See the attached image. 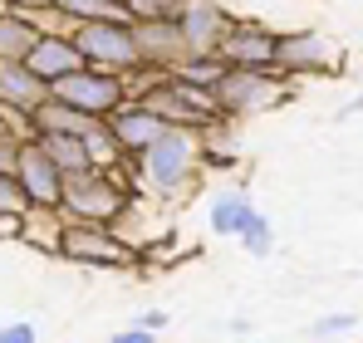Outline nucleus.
<instances>
[{"mask_svg": "<svg viewBox=\"0 0 363 343\" xmlns=\"http://www.w3.org/2000/svg\"><path fill=\"white\" fill-rule=\"evenodd\" d=\"M133 181L147 201L157 206H182L201 176H206V133H191V128H162V137L152 147H143L133 162Z\"/></svg>", "mask_w": 363, "mask_h": 343, "instance_id": "1", "label": "nucleus"}, {"mask_svg": "<svg viewBox=\"0 0 363 343\" xmlns=\"http://www.w3.org/2000/svg\"><path fill=\"white\" fill-rule=\"evenodd\" d=\"M133 103H143L147 113H157L167 128H191V133H216L226 128L216 113V99L206 89H191L177 74H157V69H138L128 79Z\"/></svg>", "mask_w": 363, "mask_h": 343, "instance_id": "2", "label": "nucleus"}, {"mask_svg": "<svg viewBox=\"0 0 363 343\" xmlns=\"http://www.w3.org/2000/svg\"><path fill=\"white\" fill-rule=\"evenodd\" d=\"M138 181H133V167H89L64 176V221H99V226H113L123 221V211L138 201Z\"/></svg>", "mask_w": 363, "mask_h": 343, "instance_id": "3", "label": "nucleus"}, {"mask_svg": "<svg viewBox=\"0 0 363 343\" xmlns=\"http://www.w3.org/2000/svg\"><path fill=\"white\" fill-rule=\"evenodd\" d=\"M216 99V113L221 123H236V118H255V113H275L295 99V84L280 79V74H260V69H226V79L211 89Z\"/></svg>", "mask_w": 363, "mask_h": 343, "instance_id": "4", "label": "nucleus"}, {"mask_svg": "<svg viewBox=\"0 0 363 343\" xmlns=\"http://www.w3.org/2000/svg\"><path fill=\"white\" fill-rule=\"evenodd\" d=\"M60 260L74 265H89V270H133L143 265V255L123 240L113 226H99V221H69L60 240Z\"/></svg>", "mask_w": 363, "mask_h": 343, "instance_id": "5", "label": "nucleus"}, {"mask_svg": "<svg viewBox=\"0 0 363 343\" xmlns=\"http://www.w3.org/2000/svg\"><path fill=\"white\" fill-rule=\"evenodd\" d=\"M74 45H79V55H84L89 69H108V74H123V79H133L143 69L133 20H94V25H79L74 30Z\"/></svg>", "mask_w": 363, "mask_h": 343, "instance_id": "6", "label": "nucleus"}, {"mask_svg": "<svg viewBox=\"0 0 363 343\" xmlns=\"http://www.w3.org/2000/svg\"><path fill=\"white\" fill-rule=\"evenodd\" d=\"M344 64V50L334 35L324 30H280V45H275V74L280 79H334Z\"/></svg>", "mask_w": 363, "mask_h": 343, "instance_id": "7", "label": "nucleus"}, {"mask_svg": "<svg viewBox=\"0 0 363 343\" xmlns=\"http://www.w3.org/2000/svg\"><path fill=\"white\" fill-rule=\"evenodd\" d=\"M50 99L64 103V108H74V113H89V118H113L133 99L128 94V79L123 74H108V69H74L69 79H60L55 89H50Z\"/></svg>", "mask_w": 363, "mask_h": 343, "instance_id": "8", "label": "nucleus"}, {"mask_svg": "<svg viewBox=\"0 0 363 343\" xmlns=\"http://www.w3.org/2000/svg\"><path fill=\"white\" fill-rule=\"evenodd\" d=\"M275 45H280V30H270L265 20H231V30H226V40L216 45V55L226 59L231 69L275 74Z\"/></svg>", "mask_w": 363, "mask_h": 343, "instance_id": "9", "label": "nucleus"}, {"mask_svg": "<svg viewBox=\"0 0 363 343\" xmlns=\"http://www.w3.org/2000/svg\"><path fill=\"white\" fill-rule=\"evenodd\" d=\"M45 103H50V84L30 64H0V113L10 118L20 133L30 128V118Z\"/></svg>", "mask_w": 363, "mask_h": 343, "instance_id": "10", "label": "nucleus"}, {"mask_svg": "<svg viewBox=\"0 0 363 343\" xmlns=\"http://www.w3.org/2000/svg\"><path fill=\"white\" fill-rule=\"evenodd\" d=\"M138 35V55H143V69H157V74H177L182 64L191 59V45L182 35L177 20H152V25H133Z\"/></svg>", "mask_w": 363, "mask_h": 343, "instance_id": "11", "label": "nucleus"}, {"mask_svg": "<svg viewBox=\"0 0 363 343\" xmlns=\"http://www.w3.org/2000/svg\"><path fill=\"white\" fill-rule=\"evenodd\" d=\"M15 181L25 186L30 206H60L64 201V172L50 162V152L25 133V147H20V167H15Z\"/></svg>", "mask_w": 363, "mask_h": 343, "instance_id": "12", "label": "nucleus"}, {"mask_svg": "<svg viewBox=\"0 0 363 343\" xmlns=\"http://www.w3.org/2000/svg\"><path fill=\"white\" fill-rule=\"evenodd\" d=\"M231 10L221 5V0H186V10H182V35H186V45H191V55H206V50H216L221 40H226V30H231Z\"/></svg>", "mask_w": 363, "mask_h": 343, "instance_id": "13", "label": "nucleus"}, {"mask_svg": "<svg viewBox=\"0 0 363 343\" xmlns=\"http://www.w3.org/2000/svg\"><path fill=\"white\" fill-rule=\"evenodd\" d=\"M108 128H113V137H118L123 157L133 162V157H138L143 147H152V142L162 137V128H167V123H162L157 113H147L143 103H133V99H128V103H123L118 113L108 118Z\"/></svg>", "mask_w": 363, "mask_h": 343, "instance_id": "14", "label": "nucleus"}, {"mask_svg": "<svg viewBox=\"0 0 363 343\" xmlns=\"http://www.w3.org/2000/svg\"><path fill=\"white\" fill-rule=\"evenodd\" d=\"M50 89L60 84V79H69L74 69H84V55H79V45H74V35H40V45L30 50V59H25Z\"/></svg>", "mask_w": 363, "mask_h": 343, "instance_id": "15", "label": "nucleus"}, {"mask_svg": "<svg viewBox=\"0 0 363 343\" xmlns=\"http://www.w3.org/2000/svg\"><path fill=\"white\" fill-rule=\"evenodd\" d=\"M250 211H255V201H250V191H245V186H221V191L211 196V206H206V226L216 230V235L241 240Z\"/></svg>", "mask_w": 363, "mask_h": 343, "instance_id": "16", "label": "nucleus"}, {"mask_svg": "<svg viewBox=\"0 0 363 343\" xmlns=\"http://www.w3.org/2000/svg\"><path fill=\"white\" fill-rule=\"evenodd\" d=\"M64 211L60 206H30L20 221H15V235L25 245H35L40 255H60V240H64Z\"/></svg>", "mask_w": 363, "mask_h": 343, "instance_id": "17", "label": "nucleus"}, {"mask_svg": "<svg viewBox=\"0 0 363 343\" xmlns=\"http://www.w3.org/2000/svg\"><path fill=\"white\" fill-rule=\"evenodd\" d=\"M35 45H40L35 20L15 15V10H0V64H25Z\"/></svg>", "mask_w": 363, "mask_h": 343, "instance_id": "18", "label": "nucleus"}, {"mask_svg": "<svg viewBox=\"0 0 363 343\" xmlns=\"http://www.w3.org/2000/svg\"><path fill=\"white\" fill-rule=\"evenodd\" d=\"M45 152H50V162L64 172V176H74V172H89V167H99L94 162V152L84 147V137H74V133H30Z\"/></svg>", "mask_w": 363, "mask_h": 343, "instance_id": "19", "label": "nucleus"}, {"mask_svg": "<svg viewBox=\"0 0 363 343\" xmlns=\"http://www.w3.org/2000/svg\"><path fill=\"white\" fill-rule=\"evenodd\" d=\"M55 10L69 15L74 25H94V20H128L123 0H55Z\"/></svg>", "mask_w": 363, "mask_h": 343, "instance_id": "20", "label": "nucleus"}, {"mask_svg": "<svg viewBox=\"0 0 363 343\" xmlns=\"http://www.w3.org/2000/svg\"><path fill=\"white\" fill-rule=\"evenodd\" d=\"M226 69H231L226 59L216 55V50H206V55H191V59H186V64L177 69V79H186L191 89H206V94H211V89L226 79Z\"/></svg>", "mask_w": 363, "mask_h": 343, "instance_id": "21", "label": "nucleus"}, {"mask_svg": "<svg viewBox=\"0 0 363 343\" xmlns=\"http://www.w3.org/2000/svg\"><path fill=\"white\" fill-rule=\"evenodd\" d=\"M241 245H245V255H255V260H265V255L275 250V226H270V216H265L260 206H255V211H250V221H245Z\"/></svg>", "mask_w": 363, "mask_h": 343, "instance_id": "22", "label": "nucleus"}, {"mask_svg": "<svg viewBox=\"0 0 363 343\" xmlns=\"http://www.w3.org/2000/svg\"><path fill=\"white\" fill-rule=\"evenodd\" d=\"M133 25H152V20H182L186 0H123Z\"/></svg>", "mask_w": 363, "mask_h": 343, "instance_id": "23", "label": "nucleus"}, {"mask_svg": "<svg viewBox=\"0 0 363 343\" xmlns=\"http://www.w3.org/2000/svg\"><path fill=\"white\" fill-rule=\"evenodd\" d=\"M30 211V196H25V186L15 181V172H0V221L10 226V221H20Z\"/></svg>", "mask_w": 363, "mask_h": 343, "instance_id": "24", "label": "nucleus"}, {"mask_svg": "<svg viewBox=\"0 0 363 343\" xmlns=\"http://www.w3.org/2000/svg\"><path fill=\"white\" fill-rule=\"evenodd\" d=\"M354 324H359V314H324V319H314V339H339V334H354Z\"/></svg>", "mask_w": 363, "mask_h": 343, "instance_id": "25", "label": "nucleus"}, {"mask_svg": "<svg viewBox=\"0 0 363 343\" xmlns=\"http://www.w3.org/2000/svg\"><path fill=\"white\" fill-rule=\"evenodd\" d=\"M20 147H25V133H20V128H5V133H0V172L20 167Z\"/></svg>", "mask_w": 363, "mask_h": 343, "instance_id": "26", "label": "nucleus"}, {"mask_svg": "<svg viewBox=\"0 0 363 343\" xmlns=\"http://www.w3.org/2000/svg\"><path fill=\"white\" fill-rule=\"evenodd\" d=\"M0 343H40L35 319H10V324H0Z\"/></svg>", "mask_w": 363, "mask_h": 343, "instance_id": "27", "label": "nucleus"}, {"mask_svg": "<svg viewBox=\"0 0 363 343\" xmlns=\"http://www.w3.org/2000/svg\"><path fill=\"white\" fill-rule=\"evenodd\" d=\"M133 324H138V329H147V334H162V329H167V309H143Z\"/></svg>", "mask_w": 363, "mask_h": 343, "instance_id": "28", "label": "nucleus"}, {"mask_svg": "<svg viewBox=\"0 0 363 343\" xmlns=\"http://www.w3.org/2000/svg\"><path fill=\"white\" fill-rule=\"evenodd\" d=\"M108 343H157V334H147V329H138V324H128V329H118Z\"/></svg>", "mask_w": 363, "mask_h": 343, "instance_id": "29", "label": "nucleus"}, {"mask_svg": "<svg viewBox=\"0 0 363 343\" xmlns=\"http://www.w3.org/2000/svg\"><path fill=\"white\" fill-rule=\"evenodd\" d=\"M5 10H15V15H35V10H45V5H55V0H0Z\"/></svg>", "mask_w": 363, "mask_h": 343, "instance_id": "30", "label": "nucleus"}, {"mask_svg": "<svg viewBox=\"0 0 363 343\" xmlns=\"http://www.w3.org/2000/svg\"><path fill=\"white\" fill-rule=\"evenodd\" d=\"M349 113H363V94H359V99H354V103H349Z\"/></svg>", "mask_w": 363, "mask_h": 343, "instance_id": "31", "label": "nucleus"}, {"mask_svg": "<svg viewBox=\"0 0 363 343\" xmlns=\"http://www.w3.org/2000/svg\"><path fill=\"white\" fill-rule=\"evenodd\" d=\"M5 128H15V123H10V118H5V113H0V133H5Z\"/></svg>", "mask_w": 363, "mask_h": 343, "instance_id": "32", "label": "nucleus"}, {"mask_svg": "<svg viewBox=\"0 0 363 343\" xmlns=\"http://www.w3.org/2000/svg\"><path fill=\"white\" fill-rule=\"evenodd\" d=\"M0 10H5V5H0Z\"/></svg>", "mask_w": 363, "mask_h": 343, "instance_id": "33", "label": "nucleus"}]
</instances>
